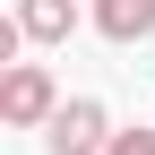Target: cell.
<instances>
[{
  "label": "cell",
  "instance_id": "cell-5",
  "mask_svg": "<svg viewBox=\"0 0 155 155\" xmlns=\"http://www.w3.org/2000/svg\"><path fill=\"white\" fill-rule=\"evenodd\" d=\"M104 155H155V129H112Z\"/></svg>",
  "mask_w": 155,
  "mask_h": 155
},
{
  "label": "cell",
  "instance_id": "cell-2",
  "mask_svg": "<svg viewBox=\"0 0 155 155\" xmlns=\"http://www.w3.org/2000/svg\"><path fill=\"white\" fill-rule=\"evenodd\" d=\"M43 147H52V155H104V147H112V112L95 104V95H69V104L52 112Z\"/></svg>",
  "mask_w": 155,
  "mask_h": 155
},
{
  "label": "cell",
  "instance_id": "cell-1",
  "mask_svg": "<svg viewBox=\"0 0 155 155\" xmlns=\"http://www.w3.org/2000/svg\"><path fill=\"white\" fill-rule=\"evenodd\" d=\"M61 104H69V95L52 86L43 61H9V78H0V121H9V129H52Z\"/></svg>",
  "mask_w": 155,
  "mask_h": 155
},
{
  "label": "cell",
  "instance_id": "cell-3",
  "mask_svg": "<svg viewBox=\"0 0 155 155\" xmlns=\"http://www.w3.org/2000/svg\"><path fill=\"white\" fill-rule=\"evenodd\" d=\"M17 35L26 43H69L78 35V0H17Z\"/></svg>",
  "mask_w": 155,
  "mask_h": 155
},
{
  "label": "cell",
  "instance_id": "cell-4",
  "mask_svg": "<svg viewBox=\"0 0 155 155\" xmlns=\"http://www.w3.org/2000/svg\"><path fill=\"white\" fill-rule=\"evenodd\" d=\"M95 35L104 43H147L155 35V0H95Z\"/></svg>",
  "mask_w": 155,
  "mask_h": 155
}]
</instances>
